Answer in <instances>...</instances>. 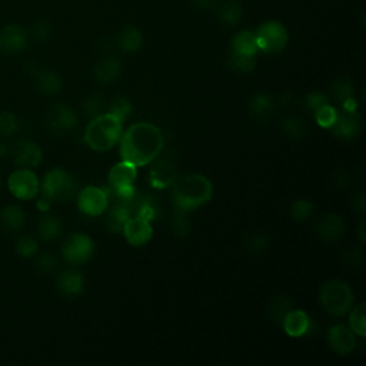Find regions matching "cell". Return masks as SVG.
<instances>
[{"instance_id":"cell-17","label":"cell","mask_w":366,"mask_h":366,"mask_svg":"<svg viewBox=\"0 0 366 366\" xmlns=\"http://www.w3.org/2000/svg\"><path fill=\"white\" fill-rule=\"evenodd\" d=\"M123 233L126 237V241L132 246H143L152 239L153 234L152 222L139 216H132L127 221Z\"/></svg>"},{"instance_id":"cell-11","label":"cell","mask_w":366,"mask_h":366,"mask_svg":"<svg viewBox=\"0 0 366 366\" xmlns=\"http://www.w3.org/2000/svg\"><path fill=\"white\" fill-rule=\"evenodd\" d=\"M45 125L51 134H67L77 126V116L72 108L56 103L45 113Z\"/></svg>"},{"instance_id":"cell-21","label":"cell","mask_w":366,"mask_h":366,"mask_svg":"<svg viewBox=\"0 0 366 366\" xmlns=\"http://www.w3.org/2000/svg\"><path fill=\"white\" fill-rule=\"evenodd\" d=\"M176 166L173 162L165 159L159 161L153 165L149 173L150 185L156 189H166L173 185L176 180Z\"/></svg>"},{"instance_id":"cell-8","label":"cell","mask_w":366,"mask_h":366,"mask_svg":"<svg viewBox=\"0 0 366 366\" xmlns=\"http://www.w3.org/2000/svg\"><path fill=\"white\" fill-rule=\"evenodd\" d=\"M257 47L266 55H278L287 45V31L279 22H266L259 26L255 33Z\"/></svg>"},{"instance_id":"cell-6","label":"cell","mask_w":366,"mask_h":366,"mask_svg":"<svg viewBox=\"0 0 366 366\" xmlns=\"http://www.w3.org/2000/svg\"><path fill=\"white\" fill-rule=\"evenodd\" d=\"M331 129L337 138L345 141L355 139L362 134L363 119L358 111L355 97L347 100L341 111H336V119Z\"/></svg>"},{"instance_id":"cell-31","label":"cell","mask_w":366,"mask_h":366,"mask_svg":"<svg viewBox=\"0 0 366 366\" xmlns=\"http://www.w3.org/2000/svg\"><path fill=\"white\" fill-rule=\"evenodd\" d=\"M232 51L244 56H256L259 47L255 33L249 31L239 32L232 40Z\"/></svg>"},{"instance_id":"cell-51","label":"cell","mask_w":366,"mask_h":366,"mask_svg":"<svg viewBox=\"0 0 366 366\" xmlns=\"http://www.w3.org/2000/svg\"><path fill=\"white\" fill-rule=\"evenodd\" d=\"M50 206H51V200H49V199L45 198V196H42V198L38 200V209H39L40 212H45V214L49 212Z\"/></svg>"},{"instance_id":"cell-19","label":"cell","mask_w":366,"mask_h":366,"mask_svg":"<svg viewBox=\"0 0 366 366\" xmlns=\"http://www.w3.org/2000/svg\"><path fill=\"white\" fill-rule=\"evenodd\" d=\"M345 228L347 225L341 215L328 214L318 222L315 230L321 239L326 242H335L344 237Z\"/></svg>"},{"instance_id":"cell-52","label":"cell","mask_w":366,"mask_h":366,"mask_svg":"<svg viewBox=\"0 0 366 366\" xmlns=\"http://www.w3.org/2000/svg\"><path fill=\"white\" fill-rule=\"evenodd\" d=\"M292 102H294V97H292V95L291 93H282L280 96H279V103L282 104V106H291V104H292Z\"/></svg>"},{"instance_id":"cell-7","label":"cell","mask_w":366,"mask_h":366,"mask_svg":"<svg viewBox=\"0 0 366 366\" xmlns=\"http://www.w3.org/2000/svg\"><path fill=\"white\" fill-rule=\"evenodd\" d=\"M136 166L129 164L126 161H122L116 164L111 172H109V185H111V193L116 198V200L127 202L134 198L136 189H135V180L138 176Z\"/></svg>"},{"instance_id":"cell-38","label":"cell","mask_w":366,"mask_h":366,"mask_svg":"<svg viewBox=\"0 0 366 366\" xmlns=\"http://www.w3.org/2000/svg\"><path fill=\"white\" fill-rule=\"evenodd\" d=\"M365 303H359L352 306L349 315V328L353 331L355 335L363 337L366 335V315H365Z\"/></svg>"},{"instance_id":"cell-32","label":"cell","mask_w":366,"mask_h":366,"mask_svg":"<svg viewBox=\"0 0 366 366\" xmlns=\"http://www.w3.org/2000/svg\"><path fill=\"white\" fill-rule=\"evenodd\" d=\"M271 246V238L266 232L252 230L244 238V248L250 255L265 253Z\"/></svg>"},{"instance_id":"cell-55","label":"cell","mask_w":366,"mask_h":366,"mask_svg":"<svg viewBox=\"0 0 366 366\" xmlns=\"http://www.w3.org/2000/svg\"><path fill=\"white\" fill-rule=\"evenodd\" d=\"M0 185H2V177H0Z\"/></svg>"},{"instance_id":"cell-28","label":"cell","mask_w":366,"mask_h":366,"mask_svg":"<svg viewBox=\"0 0 366 366\" xmlns=\"http://www.w3.org/2000/svg\"><path fill=\"white\" fill-rule=\"evenodd\" d=\"M219 22L226 28H233L242 19V9L237 0H222L216 9Z\"/></svg>"},{"instance_id":"cell-48","label":"cell","mask_w":366,"mask_h":366,"mask_svg":"<svg viewBox=\"0 0 366 366\" xmlns=\"http://www.w3.org/2000/svg\"><path fill=\"white\" fill-rule=\"evenodd\" d=\"M332 185L339 191H347L351 185V179L345 170H337L332 175Z\"/></svg>"},{"instance_id":"cell-54","label":"cell","mask_w":366,"mask_h":366,"mask_svg":"<svg viewBox=\"0 0 366 366\" xmlns=\"http://www.w3.org/2000/svg\"><path fill=\"white\" fill-rule=\"evenodd\" d=\"M359 233H360V239L365 241V234H363V221H362L360 225H359Z\"/></svg>"},{"instance_id":"cell-4","label":"cell","mask_w":366,"mask_h":366,"mask_svg":"<svg viewBox=\"0 0 366 366\" xmlns=\"http://www.w3.org/2000/svg\"><path fill=\"white\" fill-rule=\"evenodd\" d=\"M319 301L329 315L344 317L352 309L355 296L347 282L332 279L321 286Z\"/></svg>"},{"instance_id":"cell-46","label":"cell","mask_w":366,"mask_h":366,"mask_svg":"<svg viewBox=\"0 0 366 366\" xmlns=\"http://www.w3.org/2000/svg\"><path fill=\"white\" fill-rule=\"evenodd\" d=\"M51 33H54V29H51V24L46 20H39L32 26V35L38 40L46 42L51 38Z\"/></svg>"},{"instance_id":"cell-50","label":"cell","mask_w":366,"mask_h":366,"mask_svg":"<svg viewBox=\"0 0 366 366\" xmlns=\"http://www.w3.org/2000/svg\"><path fill=\"white\" fill-rule=\"evenodd\" d=\"M193 5L198 9H212L214 6H216V0H193Z\"/></svg>"},{"instance_id":"cell-34","label":"cell","mask_w":366,"mask_h":366,"mask_svg":"<svg viewBox=\"0 0 366 366\" xmlns=\"http://www.w3.org/2000/svg\"><path fill=\"white\" fill-rule=\"evenodd\" d=\"M329 93L332 96V99L335 102H339V103H345L347 100L349 99H353L355 97V86H353V82L349 79V77L347 76H341L337 77V79H335L331 85V89H329Z\"/></svg>"},{"instance_id":"cell-30","label":"cell","mask_w":366,"mask_h":366,"mask_svg":"<svg viewBox=\"0 0 366 366\" xmlns=\"http://www.w3.org/2000/svg\"><path fill=\"white\" fill-rule=\"evenodd\" d=\"M282 134L292 141H303L309 135L308 123L299 116H287L280 125Z\"/></svg>"},{"instance_id":"cell-22","label":"cell","mask_w":366,"mask_h":366,"mask_svg":"<svg viewBox=\"0 0 366 366\" xmlns=\"http://www.w3.org/2000/svg\"><path fill=\"white\" fill-rule=\"evenodd\" d=\"M276 102L266 93H256L249 102V113L253 120L266 123L275 113Z\"/></svg>"},{"instance_id":"cell-13","label":"cell","mask_w":366,"mask_h":366,"mask_svg":"<svg viewBox=\"0 0 366 366\" xmlns=\"http://www.w3.org/2000/svg\"><path fill=\"white\" fill-rule=\"evenodd\" d=\"M109 206V195L100 188L88 186L77 193V207L88 216H100Z\"/></svg>"},{"instance_id":"cell-49","label":"cell","mask_w":366,"mask_h":366,"mask_svg":"<svg viewBox=\"0 0 366 366\" xmlns=\"http://www.w3.org/2000/svg\"><path fill=\"white\" fill-rule=\"evenodd\" d=\"M365 205H366L365 193L360 192V193L355 195V198H353V209L355 211H358L359 214H363L365 212Z\"/></svg>"},{"instance_id":"cell-33","label":"cell","mask_w":366,"mask_h":366,"mask_svg":"<svg viewBox=\"0 0 366 366\" xmlns=\"http://www.w3.org/2000/svg\"><path fill=\"white\" fill-rule=\"evenodd\" d=\"M294 309H295L294 302L289 298L285 296V295H278V296H273L272 301L269 302L268 317L275 324H280L282 325V322L286 318L287 313L292 312Z\"/></svg>"},{"instance_id":"cell-9","label":"cell","mask_w":366,"mask_h":366,"mask_svg":"<svg viewBox=\"0 0 366 366\" xmlns=\"http://www.w3.org/2000/svg\"><path fill=\"white\" fill-rule=\"evenodd\" d=\"M9 192L19 200H32L40 192V180L32 169L20 168L8 179Z\"/></svg>"},{"instance_id":"cell-14","label":"cell","mask_w":366,"mask_h":366,"mask_svg":"<svg viewBox=\"0 0 366 366\" xmlns=\"http://www.w3.org/2000/svg\"><path fill=\"white\" fill-rule=\"evenodd\" d=\"M126 203L130 209V214H132V216H139L149 222L158 219L162 214L161 200L156 196H153L152 193L135 192L134 198L127 200Z\"/></svg>"},{"instance_id":"cell-40","label":"cell","mask_w":366,"mask_h":366,"mask_svg":"<svg viewBox=\"0 0 366 366\" xmlns=\"http://www.w3.org/2000/svg\"><path fill=\"white\" fill-rule=\"evenodd\" d=\"M108 113L113 115L120 122H125L130 115H132V103L126 97H116L108 104Z\"/></svg>"},{"instance_id":"cell-26","label":"cell","mask_w":366,"mask_h":366,"mask_svg":"<svg viewBox=\"0 0 366 366\" xmlns=\"http://www.w3.org/2000/svg\"><path fill=\"white\" fill-rule=\"evenodd\" d=\"M143 45V33L136 26H126L118 36V46L125 54H136Z\"/></svg>"},{"instance_id":"cell-53","label":"cell","mask_w":366,"mask_h":366,"mask_svg":"<svg viewBox=\"0 0 366 366\" xmlns=\"http://www.w3.org/2000/svg\"><path fill=\"white\" fill-rule=\"evenodd\" d=\"M8 153H9V146L2 138H0V158H5Z\"/></svg>"},{"instance_id":"cell-29","label":"cell","mask_w":366,"mask_h":366,"mask_svg":"<svg viewBox=\"0 0 366 366\" xmlns=\"http://www.w3.org/2000/svg\"><path fill=\"white\" fill-rule=\"evenodd\" d=\"M62 222L58 216L55 215H49L45 214L38 223V233H39V238L45 242H50V241H55L58 239L61 234H62Z\"/></svg>"},{"instance_id":"cell-41","label":"cell","mask_w":366,"mask_h":366,"mask_svg":"<svg viewBox=\"0 0 366 366\" xmlns=\"http://www.w3.org/2000/svg\"><path fill=\"white\" fill-rule=\"evenodd\" d=\"M229 66L238 73H250L256 66V56H244L230 51Z\"/></svg>"},{"instance_id":"cell-23","label":"cell","mask_w":366,"mask_h":366,"mask_svg":"<svg viewBox=\"0 0 366 366\" xmlns=\"http://www.w3.org/2000/svg\"><path fill=\"white\" fill-rule=\"evenodd\" d=\"M33 79H35V85L36 88L47 95V96H55L59 95L62 88H63V82H62V77L54 72V70H49V69H39L33 73Z\"/></svg>"},{"instance_id":"cell-16","label":"cell","mask_w":366,"mask_h":366,"mask_svg":"<svg viewBox=\"0 0 366 366\" xmlns=\"http://www.w3.org/2000/svg\"><path fill=\"white\" fill-rule=\"evenodd\" d=\"M328 344L337 355H349L356 348V335L349 326L335 325L328 332Z\"/></svg>"},{"instance_id":"cell-39","label":"cell","mask_w":366,"mask_h":366,"mask_svg":"<svg viewBox=\"0 0 366 366\" xmlns=\"http://www.w3.org/2000/svg\"><path fill=\"white\" fill-rule=\"evenodd\" d=\"M170 228H172V232L176 238L185 239L192 229V222L188 216V212L177 211L176 215L170 221Z\"/></svg>"},{"instance_id":"cell-5","label":"cell","mask_w":366,"mask_h":366,"mask_svg":"<svg viewBox=\"0 0 366 366\" xmlns=\"http://www.w3.org/2000/svg\"><path fill=\"white\" fill-rule=\"evenodd\" d=\"M76 191L77 185L73 176L62 168L50 169L40 182L42 196L51 202H67L76 195Z\"/></svg>"},{"instance_id":"cell-44","label":"cell","mask_w":366,"mask_h":366,"mask_svg":"<svg viewBox=\"0 0 366 366\" xmlns=\"http://www.w3.org/2000/svg\"><path fill=\"white\" fill-rule=\"evenodd\" d=\"M313 113H315V119H317L318 125L322 127H332V125L336 119V109L331 106V103L324 104V106H321Z\"/></svg>"},{"instance_id":"cell-36","label":"cell","mask_w":366,"mask_h":366,"mask_svg":"<svg viewBox=\"0 0 366 366\" xmlns=\"http://www.w3.org/2000/svg\"><path fill=\"white\" fill-rule=\"evenodd\" d=\"M104 109H106V100H104V97L99 93H93L88 96L82 104V111L85 116H88L89 119L103 115Z\"/></svg>"},{"instance_id":"cell-45","label":"cell","mask_w":366,"mask_h":366,"mask_svg":"<svg viewBox=\"0 0 366 366\" xmlns=\"http://www.w3.org/2000/svg\"><path fill=\"white\" fill-rule=\"evenodd\" d=\"M342 260H344V265L345 266H349V268H359L363 265V260H365V256H363V252L358 248H349L348 250H345L344 256H342Z\"/></svg>"},{"instance_id":"cell-42","label":"cell","mask_w":366,"mask_h":366,"mask_svg":"<svg viewBox=\"0 0 366 366\" xmlns=\"http://www.w3.org/2000/svg\"><path fill=\"white\" fill-rule=\"evenodd\" d=\"M58 266H59V259L51 252H43L38 256V260H36L38 272L43 275H50L58 271Z\"/></svg>"},{"instance_id":"cell-43","label":"cell","mask_w":366,"mask_h":366,"mask_svg":"<svg viewBox=\"0 0 366 366\" xmlns=\"http://www.w3.org/2000/svg\"><path fill=\"white\" fill-rule=\"evenodd\" d=\"M313 205L309 200L305 199H299L295 200L291 206V216L294 218V221L302 223L306 222L312 215H313Z\"/></svg>"},{"instance_id":"cell-18","label":"cell","mask_w":366,"mask_h":366,"mask_svg":"<svg viewBox=\"0 0 366 366\" xmlns=\"http://www.w3.org/2000/svg\"><path fill=\"white\" fill-rule=\"evenodd\" d=\"M122 70V62L115 56H108L99 61L97 65L93 67V77L97 85L108 86L119 79Z\"/></svg>"},{"instance_id":"cell-27","label":"cell","mask_w":366,"mask_h":366,"mask_svg":"<svg viewBox=\"0 0 366 366\" xmlns=\"http://www.w3.org/2000/svg\"><path fill=\"white\" fill-rule=\"evenodd\" d=\"M130 218H132V214H130L127 203L116 200L108 215V229L112 233H123V229Z\"/></svg>"},{"instance_id":"cell-25","label":"cell","mask_w":366,"mask_h":366,"mask_svg":"<svg viewBox=\"0 0 366 366\" xmlns=\"http://www.w3.org/2000/svg\"><path fill=\"white\" fill-rule=\"evenodd\" d=\"M282 326L289 336L302 337L310 329V319L303 310L294 309L292 312L287 313L286 318L282 322Z\"/></svg>"},{"instance_id":"cell-10","label":"cell","mask_w":366,"mask_h":366,"mask_svg":"<svg viewBox=\"0 0 366 366\" xmlns=\"http://www.w3.org/2000/svg\"><path fill=\"white\" fill-rule=\"evenodd\" d=\"M61 252L66 262L81 265L93 256L95 244L85 233H72L63 242Z\"/></svg>"},{"instance_id":"cell-3","label":"cell","mask_w":366,"mask_h":366,"mask_svg":"<svg viewBox=\"0 0 366 366\" xmlns=\"http://www.w3.org/2000/svg\"><path fill=\"white\" fill-rule=\"evenodd\" d=\"M123 134V122L111 113H103L90 119L85 130V142L96 152L111 150Z\"/></svg>"},{"instance_id":"cell-1","label":"cell","mask_w":366,"mask_h":366,"mask_svg":"<svg viewBox=\"0 0 366 366\" xmlns=\"http://www.w3.org/2000/svg\"><path fill=\"white\" fill-rule=\"evenodd\" d=\"M122 161L142 168L158 158L164 149V136L158 126L141 122L130 126L120 136Z\"/></svg>"},{"instance_id":"cell-24","label":"cell","mask_w":366,"mask_h":366,"mask_svg":"<svg viewBox=\"0 0 366 366\" xmlns=\"http://www.w3.org/2000/svg\"><path fill=\"white\" fill-rule=\"evenodd\" d=\"M26 222V212L19 205H6L0 211V228L5 232H19Z\"/></svg>"},{"instance_id":"cell-15","label":"cell","mask_w":366,"mask_h":366,"mask_svg":"<svg viewBox=\"0 0 366 366\" xmlns=\"http://www.w3.org/2000/svg\"><path fill=\"white\" fill-rule=\"evenodd\" d=\"M29 43V35L19 24H8L0 31V51L6 55H17Z\"/></svg>"},{"instance_id":"cell-12","label":"cell","mask_w":366,"mask_h":366,"mask_svg":"<svg viewBox=\"0 0 366 366\" xmlns=\"http://www.w3.org/2000/svg\"><path fill=\"white\" fill-rule=\"evenodd\" d=\"M9 153L17 166L26 169L38 168L43 161L42 148L31 139H17L12 146H9Z\"/></svg>"},{"instance_id":"cell-37","label":"cell","mask_w":366,"mask_h":366,"mask_svg":"<svg viewBox=\"0 0 366 366\" xmlns=\"http://www.w3.org/2000/svg\"><path fill=\"white\" fill-rule=\"evenodd\" d=\"M19 118L10 111H0V136L10 138L20 130Z\"/></svg>"},{"instance_id":"cell-2","label":"cell","mask_w":366,"mask_h":366,"mask_svg":"<svg viewBox=\"0 0 366 366\" xmlns=\"http://www.w3.org/2000/svg\"><path fill=\"white\" fill-rule=\"evenodd\" d=\"M172 188V202L177 211L191 212L212 199L211 180L200 173H188L176 177Z\"/></svg>"},{"instance_id":"cell-35","label":"cell","mask_w":366,"mask_h":366,"mask_svg":"<svg viewBox=\"0 0 366 366\" xmlns=\"http://www.w3.org/2000/svg\"><path fill=\"white\" fill-rule=\"evenodd\" d=\"M16 252L17 255H20L22 257H33L38 255L39 252V241L33 234H22V237L17 238L16 241Z\"/></svg>"},{"instance_id":"cell-20","label":"cell","mask_w":366,"mask_h":366,"mask_svg":"<svg viewBox=\"0 0 366 366\" xmlns=\"http://www.w3.org/2000/svg\"><path fill=\"white\" fill-rule=\"evenodd\" d=\"M58 289L66 298H77L85 291L83 273L76 269H67L58 276Z\"/></svg>"},{"instance_id":"cell-47","label":"cell","mask_w":366,"mask_h":366,"mask_svg":"<svg viewBox=\"0 0 366 366\" xmlns=\"http://www.w3.org/2000/svg\"><path fill=\"white\" fill-rule=\"evenodd\" d=\"M329 103V100L326 99L325 95L319 93V92H313V93H309L306 97H305V106L312 111V112H315L317 109H319L321 106H324V104Z\"/></svg>"}]
</instances>
